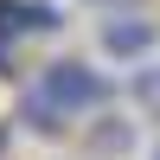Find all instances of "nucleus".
I'll return each mask as SVG.
<instances>
[{
  "mask_svg": "<svg viewBox=\"0 0 160 160\" xmlns=\"http://www.w3.org/2000/svg\"><path fill=\"white\" fill-rule=\"evenodd\" d=\"M109 96H115V83H109L102 71H90L83 58H58V64H45V71L32 77V90L19 96V115L38 128V135H58L64 122L102 109Z\"/></svg>",
  "mask_w": 160,
  "mask_h": 160,
  "instance_id": "f257e3e1",
  "label": "nucleus"
},
{
  "mask_svg": "<svg viewBox=\"0 0 160 160\" xmlns=\"http://www.w3.org/2000/svg\"><path fill=\"white\" fill-rule=\"evenodd\" d=\"M154 38H160V26L141 19V13H109L102 19V51L109 58H148Z\"/></svg>",
  "mask_w": 160,
  "mask_h": 160,
  "instance_id": "f03ea898",
  "label": "nucleus"
},
{
  "mask_svg": "<svg viewBox=\"0 0 160 160\" xmlns=\"http://www.w3.org/2000/svg\"><path fill=\"white\" fill-rule=\"evenodd\" d=\"M64 13L51 0H0V45L7 38H26V32H58Z\"/></svg>",
  "mask_w": 160,
  "mask_h": 160,
  "instance_id": "7ed1b4c3",
  "label": "nucleus"
},
{
  "mask_svg": "<svg viewBox=\"0 0 160 160\" xmlns=\"http://www.w3.org/2000/svg\"><path fill=\"white\" fill-rule=\"evenodd\" d=\"M128 148H135V128H128V122H115V115L90 128V154H96V160H122Z\"/></svg>",
  "mask_w": 160,
  "mask_h": 160,
  "instance_id": "20e7f679",
  "label": "nucleus"
},
{
  "mask_svg": "<svg viewBox=\"0 0 160 160\" xmlns=\"http://www.w3.org/2000/svg\"><path fill=\"white\" fill-rule=\"evenodd\" d=\"M135 102L160 122V64H148V71H135Z\"/></svg>",
  "mask_w": 160,
  "mask_h": 160,
  "instance_id": "39448f33",
  "label": "nucleus"
},
{
  "mask_svg": "<svg viewBox=\"0 0 160 160\" xmlns=\"http://www.w3.org/2000/svg\"><path fill=\"white\" fill-rule=\"evenodd\" d=\"M96 7H122V13H135V7H141V0H96Z\"/></svg>",
  "mask_w": 160,
  "mask_h": 160,
  "instance_id": "423d86ee",
  "label": "nucleus"
},
{
  "mask_svg": "<svg viewBox=\"0 0 160 160\" xmlns=\"http://www.w3.org/2000/svg\"><path fill=\"white\" fill-rule=\"evenodd\" d=\"M148 160H160V141H154V154H148Z\"/></svg>",
  "mask_w": 160,
  "mask_h": 160,
  "instance_id": "0eeeda50",
  "label": "nucleus"
}]
</instances>
